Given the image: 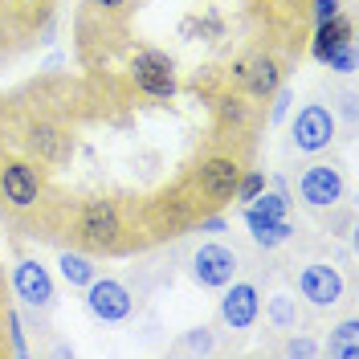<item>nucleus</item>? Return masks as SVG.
<instances>
[{
	"label": "nucleus",
	"mask_w": 359,
	"mask_h": 359,
	"mask_svg": "<svg viewBox=\"0 0 359 359\" xmlns=\"http://www.w3.org/2000/svg\"><path fill=\"white\" fill-rule=\"evenodd\" d=\"M241 159L233 156V151H212V156H204L196 163V172H192V201L201 204V208H221V204L233 201V192H237V180H241Z\"/></svg>",
	"instance_id": "nucleus-1"
},
{
	"label": "nucleus",
	"mask_w": 359,
	"mask_h": 359,
	"mask_svg": "<svg viewBox=\"0 0 359 359\" xmlns=\"http://www.w3.org/2000/svg\"><path fill=\"white\" fill-rule=\"evenodd\" d=\"M74 241L82 249H94V253H111L118 249L123 241V217H118V208L114 201H86L78 208V217H74Z\"/></svg>",
	"instance_id": "nucleus-2"
},
{
	"label": "nucleus",
	"mask_w": 359,
	"mask_h": 359,
	"mask_svg": "<svg viewBox=\"0 0 359 359\" xmlns=\"http://www.w3.org/2000/svg\"><path fill=\"white\" fill-rule=\"evenodd\" d=\"M45 192V176L33 159H0V204L8 208H37Z\"/></svg>",
	"instance_id": "nucleus-3"
},
{
	"label": "nucleus",
	"mask_w": 359,
	"mask_h": 359,
	"mask_svg": "<svg viewBox=\"0 0 359 359\" xmlns=\"http://www.w3.org/2000/svg\"><path fill=\"white\" fill-rule=\"evenodd\" d=\"M131 82L147 98H172L176 94V66L163 49H139L131 57Z\"/></svg>",
	"instance_id": "nucleus-4"
},
{
	"label": "nucleus",
	"mask_w": 359,
	"mask_h": 359,
	"mask_svg": "<svg viewBox=\"0 0 359 359\" xmlns=\"http://www.w3.org/2000/svg\"><path fill=\"white\" fill-rule=\"evenodd\" d=\"M25 151H29L33 163L62 168V163H69V156H74V135H69L62 123L41 118V123H33V127L25 131Z\"/></svg>",
	"instance_id": "nucleus-5"
},
{
	"label": "nucleus",
	"mask_w": 359,
	"mask_h": 359,
	"mask_svg": "<svg viewBox=\"0 0 359 359\" xmlns=\"http://www.w3.org/2000/svg\"><path fill=\"white\" fill-rule=\"evenodd\" d=\"M335 139V114L327 111L323 102H306L302 111L294 114V127H290V143L306 156H318L323 147H331Z\"/></svg>",
	"instance_id": "nucleus-6"
},
{
	"label": "nucleus",
	"mask_w": 359,
	"mask_h": 359,
	"mask_svg": "<svg viewBox=\"0 0 359 359\" xmlns=\"http://www.w3.org/2000/svg\"><path fill=\"white\" fill-rule=\"evenodd\" d=\"M298 294L311 306H318V311L339 306V298H343V273L331 262H306V266L298 269Z\"/></svg>",
	"instance_id": "nucleus-7"
},
{
	"label": "nucleus",
	"mask_w": 359,
	"mask_h": 359,
	"mask_svg": "<svg viewBox=\"0 0 359 359\" xmlns=\"http://www.w3.org/2000/svg\"><path fill=\"white\" fill-rule=\"evenodd\" d=\"M86 311L102 323H123V318H131L135 298L118 278H94L86 286Z\"/></svg>",
	"instance_id": "nucleus-8"
},
{
	"label": "nucleus",
	"mask_w": 359,
	"mask_h": 359,
	"mask_svg": "<svg viewBox=\"0 0 359 359\" xmlns=\"http://www.w3.org/2000/svg\"><path fill=\"white\" fill-rule=\"evenodd\" d=\"M192 278L208 286V290H224L233 278H237V253L221 241H208L192 253Z\"/></svg>",
	"instance_id": "nucleus-9"
},
{
	"label": "nucleus",
	"mask_w": 359,
	"mask_h": 359,
	"mask_svg": "<svg viewBox=\"0 0 359 359\" xmlns=\"http://www.w3.org/2000/svg\"><path fill=\"white\" fill-rule=\"evenodd\" d=\"M298 196L306 208H335L343 201V172L331 163H311L298 176Z\"/></svg>",
	"instance_id": "nucleus-10"
},
{
	"label": "nucleus",
	"mask_w": 359,
	"mask_h": 359,
	"mask_svg": "<svg viewBox=\"0 0 359 359\" xmlns=\"http://www.w3.org/2000/svg\"><path fill=\"white\" fill-rule=\"evenodd\" d=\"M233 74H237V82L253 94V98H273V90L282 86V62L273 57V53H253V57H241L237 66H233Z\"/></svg>",
	"instance_id": "nucleus-11"
},
{
	"label": "nucleus",
	"mask_w": 359,
	"mask_h": 359,
	"mask_svg": "<svg viewBox=\"0 0 359 359\" xmlns=\"http://www.w3.org/2000/svg\"><path fill=\"white\" fill-rule=\"evenodd\" d=\"M13 290L21 298L25 306H33V311H49L53 306V278H49V269L41 262H33V257H25L17 262L13 269Z\"/></svg>",
	"instance_id": "nucleus-12"
},
{
	"label": "nucleus",
	"mask_w": 359,
	"mask_h": 359,
	"mask_svg": "<svg viewBox=\"0 0 359 359\" xmlns=\"http://www.w3.org/2000/svg\"><path fill=\"white\" fill-rule=\"evenodd\" d=\"M257 314H262V294L253 282H229V290L221 298V318L224 327H233V331H249L253 323H257Z\"/></svg>",
	"instance_id": "nucleus-13"
},
{
	"label": "nucleus",
	"mask_w": 359,
	"mask_h": 359,
	"mask_svg": "<svg viewBox=\"0 0 359 359\" xmlns=\"http://www.w3.org/2000/svg\"><path fill=\"white\" fill-rule=\"evenodd\" d=\"M245 229H249V237H253L262 249L286 245L290 233H294L286 217H266V212H257V208H245Z\"/></svg>",
	"instance_id": "nucleus-14"
},
{
	"label": "nucleus",
	"mask_w": 359,
	"mask_h": 359,
	"mask_svg": "<svg viewBox=\"0 0 359 359\" xmlns=\"http://www.w3.org/2000/svg\"><path fill=\"white\" fill-rule=\"evenodd\" d=\"M343 41H351V21L339 13V17H331V21H318V33H314V41H311V53L318 57V62H331V53H335Z\"/></svg>",
	"instance_id": "nucleus-15"
},
{
	"label": "nucleus",
	"mask_w": 359,
	"mask_h": 359,
	"mask_svg": "<svg viewBox=\"0 0 359 359\" xmlns=\"http://www.w3.org/2000/svg\"><path fill=\"white\" fill-rule=\"evenodd\" d=\"M266 323L278 331H294L298 327V298L294 294H269L266 298Z\"/></svg>",
	"instance_id": "nucleus-16"
},
{
	"label": "nucleus",
	"mask_w": 359,
	"mask_h": 359,
	"mask_svg": "<svg viewBox=\"0 0 359 359\" xmlns=\"http://www.w3.org/2000/svg\"><path fill=\"white\" fill-rule=\"evenodd\" d=\"M327 351L339 355V359H359V323H355V318H343L335 331H331Z\"/></svg>",
	"instance_id": "nucleus-17"
},
{
	"label": "nucleus",
	"mask_w": 359,
	"mask_h": 359,
	"mask_svg": "<svg viewBox=\"0 0 359 359\" xmlns=\"http://www.w3.org/2000/svg\"><path fill=\"white\" fill-rule=\"evenodd\" d=\"M62 278H66L69 286H90L94 278H98V266L90 262L86 253H62Z\"/></svg>",
	"instance_id": "nucleus-18"
},
{
	"label": "nucleus",
	"mask_w": 359,
	"mask_h": 359,
	"mask_svg": "<svg viewBox=\"0 0 359 359\" xmlns=\"http://www.w3.org/2000/svg\"><path fill=\"white\" fill-rule=\"evenodd\" d=\"M249 208H257V212H266V217H286V212H290V201H286L282 192H266V188H262V192L249 201Z\"/></svg>",
	"instance_id": "nucleus-19"
},
{
	"label": "nucleus",
	"mask_w": 359,
	"mask_h": 359,
	"mask_svg": "<svg viewBox=\"0 0 359 359\" xmlns=\"http://www.w3.org/2000/svg\"><path fill=\"white\" fill-rule=\"evenodd\" d=\"M184 33H201V37H208V41H217L224 33V21L217 17V13H208V17H188L184 21Z\"/></svg>",
	"instance_id": "nucleus-20"
},
{
	"label": "nucleus",
	"mask_w": 359,
	"mask_h": 359,
	"mask_svg": "<svg viewBox=\"0 0 359 359\" xmlns=\"http://www.w3.org/2000/svg\"><path fill=\"white\" fill-rule=\"evenodd\" d=\"M180 351H188V355H208V351H212V331H208V327H192L188 335L180 339Z\"/></svg>",
	"instance_id": "nucleus-21"
},
{
	"label": "nucleus",
	"mask_w": 359,
	"mask_h": 359,
	"mask_svg": "<svg viewBox=\"0 0 359 359\" xmlns=\"http://www.w3.org/2000/svg\"><path fill=\"white\" fill-rule=\"evenodd\" d=\"M262 188H266V176H262V172H241V180H237V192H233V201H253V196H257V192H262Z\"/></svg>",
	"instance_id": "nucleus-22"
},
{
	"label": "nucleus",
	"mask_w": 359,
	"mask_h": 359,
	"mask_svg": "<svg viewBox=\"0 0 359 359\" xmlns=\"http://www.w3.org/2000/svg\"><path fill=\"white\" fill-rule=\"evenodd\" d=\"M327 66H331V69H339V74H351V69H355V37L339 45L335 53H331V62H327Z\"/></svg>",
	"instance_id": "nucleus-23"
},
{
	"label": "nucleus",
	"mask_w": 359,
	"mask_h": 359,
	"mask_svg": "<svg viewBox=\"0 0 359 359\" xmlns=\"http://www.w3.org/2000/svg\"><path fill=\"white\" fill-rule=\"evenodd\" d=\"M282 351H286V355H294V359H298V355L311 359V355H318V343H314V339H290Z\"/></svg>",
	"instance_id": "nucleus-24"
},
{
	"label": "nucleus",
	"mask_w": 359,
	"mask_h": 359,
	"mask_svg": "<svg viewBox=\"0 0 359 359\" xmlns=\"http://www.w3.org/2000/svg\"><path fill=\"white\" fill-rule=\"evenodd\" d=\"M314 17H318V21L339 17V0H314Z\"/></svg>",
	"instance_id": "nucleus-25"
},
{
	"label": "nucleus",
	"mask_w": 359,
	"mask_h": 359,
	"mask_svg": "<svg viewBox=\"0 0 359 359\" xmlns=\"http://www.w3.org/2000/svg\"><path fill=\"white\" fill-rule=\"evenodd\" d=\"M98 13H123V8H131V0H90Z\"/></svg>",
	"instance_id": "nucleus-26"
},
{
	"label": "nucleus",
	"mask_w": 359,
	"mask_h": 359,
	"mask_svg": "<svg viewBox=\"0 0 359 359\" xmlns=\"http://www.w3.org/2000/svg\"><path fill=\"white\" fill-rule=\"evenodd\" d=\"M273 94H278V102H273L269 118H282V114H286V107H290V94H286V90H273Z\"/></svg>",
	"instance_id": "nucleus-27"
},
{
	"label": "nucleus",
	"mask_w": 359,
	"mask_h": 359,
	"mask_svg": "<svg viewBox=\"0 0 359 359\" xmlns=\"http://www.w3.org/2000/svg\"><path fill=\"white\" fill-rule=\"evenodd\" d=\"M25 4H53V0H25Z\"/></svg>",
	"instance_id": "nucleus-28"
},
{
	"label": "nucleus",
	"mask_w": 359,
	"mask_h": 359,
	"mask_svg": "<svg viewBox=\"0 0 359 359\" xmlns=\"http://www.w3.org/2000/svg\"><path fill=\"white\" fill-rule=\"evenodd\" d=\"M0 298H4V273H0Z\"/></svg>",
	"instance_id": "nucleus-29"
}]
</instances>
